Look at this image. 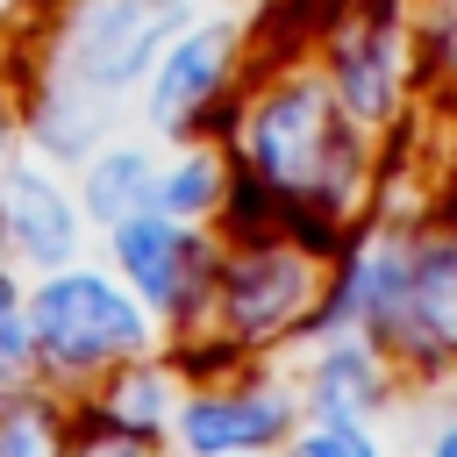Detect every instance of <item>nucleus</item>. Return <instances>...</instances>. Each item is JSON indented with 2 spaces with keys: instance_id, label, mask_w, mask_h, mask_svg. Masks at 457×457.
<instances>
[{
  "instance_id": "f03ea898",
  "label": "nucleus",
  "mask_w": 457,
  "mask_h": 457,
  "mask_svg": "<svg viewBox=\"0 0 457 457\" xmlns=\"http://www.w3.org/2000/svg\"><path fill=\"white\" fill-rule=\"evenodd\" d=\"M21 321H29V343H36V364H50L64 378H86V371H114V364L143 357L157 314L121 278H107L93 264H57L29 293Z\"/></svg>"
},
{
  "instance_id": "aec40b11",
  "label": "nucleus",
  "mask_w": 457,
  "mask_h": 457,
  "mask_svg": "<svg viewBox=\"0 0 457 457\" xmlns=\"http://www.w3.org/2000/svg\"><path fill=\"white\" fill-rule=\"evenodd\" d=\"M221 457H271V450H221Z\"/></svg>"
},
{
  "instance_id": "2eb2a0df",
  "label": "nucleus",
  "mask_w": 457,
  "mask_h": 457,
  "mask_svg": "<svg viewBox=\"0 0 457 457\" xmlns=\"http://www.w3.org/2000/svg\"><path fill=\"white\" fill-rule=\"evenodd\" d=\"M221 193H228V179H221L214 150H179V157L157 171V214H171V221H200V214H214Z\"/></svg>"
},
{
  "instance_id": "9d476101",
  "label": "nucleus",
  "mask_w": 457,
  "mask_h": 457,
  "mask_svg": "<svg viewBox=\"0 0 457 457\" xmlns=\"http://www.w3.org/2000/svg\"><path fill=\"white\" fill-rule=\"evenodd\" d=\"M400 357H457V236L407 243V350Z\"/></svg>"
},
{
  "instance_id": "9b49d317",
  "label": "nucleus",
  "mask_w": 457,
  "mask_h": 457,
  "mask_svg": "<svg viewBox=\"0 0 457 457\" xmlns=\"http://www.w3.org/2000/svg\"><path fill=\"white\" fill-rule=\"evenodd\" d=\"M336 93H343V114L357 129H371L386 107H393V64H400V43H393V21L357 7L343 29H336Z\"/></svg>"
},
{
  "instance_id": "0eeeda50",
  "label": "nucleus",
  "mask_w": 457,
  "mask_h": 457,
  "mask_svg": "<svg viewBox=\"0 0 457 457\" xmlns=\"http://www.w3.org/2000/svg\"><path fill=\"white\" fill-rule=\"evenodd\" d=\"M0 243L36 271L79 257V200L64 193L50 157H0Z\"/></svg>"
},
{
  "instance_id": "f8f14e48",
  "label": "nucleus",
  "mask_w": 457,
  "mask_h": 457,
  "mask_svg": "<svg viewBox=\"0 0 457 457\" xmlns=\"http://www.w3.org/2000/svg\"><path fill=\"white\" fill-rule=\"evenodd\" d=\"M79 200L100 228L129 221V214H150L157 207V157L143 143H100L86 157V179H79Z\"/></svg>"
},
{
  "instance_id": "ddd939ff",
  "label": "nucleus",
  "mask_w": 457,
  "mask_h": 457,
  "mask_svg": "<svg viewBox=\"0 0 457 457\" xmlns=\"http://www.w3.org/2000/svg\"><path fill=\"white\" fill-rule=\"evenodd\" d=\"M100 136H107L100 129V93H86V86H71L57 71V86H43L36 107H29V143L50 164H86L100 150Z\"/></svg>"
},
{
  "instance_id": "f257e3e1",
  "label": "nucleus",
  "mask_w": 457,
  "mask_h": 457,
  "mask_svg": "<svg viewBox=\"0 0 457 457\" xmlns=\"http://www.w3.org/2000/svg\"><path fill=\"white\" fill-rule=\"evenodd\" d=\"M243 157L271 193L350 207L357 193V121H343L321 79H278L243 107Z\"/></svg>"
},
{
  "instance_id": "1a4fd4ad",
  "label": "nucleus",
  "mask_w": 457,
  "mask_h": 457,
  "mask_svg": "<svg viewBox=\"0 0 457 457\" xmlns=\"http://www.w3.org/2000/svg\"><path fill=\"white\" fill-rule=\"evenodd\" d=\"M378 407H386V350H371L350 328L321 336V350L307 364V386H300V414H314V421H371Z\"/></svg>"
},
{
  "instance_id": "a211bd4d",
  "label": "nucleus",
  "mask_w": 457,
  "mask_h": 457,
  "mask_svg": "<svg viewBox=\"0 0 457 457\" xmlns=\"http://www.w3.org/2000/svg\"><path fill=\"white\" fill-rule=\"evenodd\" d=\"M71 457H157V450H150V436H129V428H114V421H107V428H100V436H86Z\"/></svg>"
},
{
  "instance_id": "dca6fc26",
  "label": "nucleus",
  "mask_w": 457,
  "mask_h": 457,
  "mask_svg": "<svg viewBox=\"0 0 457 457\" xmlns=\"http://www.w3.org/2000/svg\"><path fill=\"white\" fill-rule=\"evenodd\" d=\"M0 457H64L57 414H50L43 393H29V386L0 393Z\"/></svg>"
},
{
  "instance_id": "20e7f679",
  "label": "nucleus",
  "mask_w": 457,
  "mask_h": 457,
  "mask_svg": "<svg viewBox=\"0 0 457 457\" xmlns=\"http://www.w3.org/2000/svg\"><path fill=\"white\" fill-rule=\"evenodd\" d=\"M107 236H114V271H121V286H129L150 314H164V321L200 314V300H207V286H214V250H207L186 221H171V214L150 207V214L114 221Z\"/></svg>"
},
{
  "instance_id": "6e6552de",
  "label": "nucleus",
  "mask_w": 457,
  "mask_h": 457,
  "mask_svg": "<svg viewBox=\"0 0 457 457\" xmlns=\"http://www.w3.org/2000/svg\"><path fill=\"white\" fill-rule=\"evenodd\" d=\"M236 71V21H186L164 57L150 64V129L157 136H186L200 121V107H214V93Z\"/></svg>"
},
{
  "instance_id": "423d86ee",
  "label": "nucleus",
  "mask_w": 457,
  "mask_h": 457,
  "mask_svg": "<svg viewBox=\"0 0 457 457\" xmlns=\"http://www.w3.org/2000/svg\"><path fill=\"white\" fill-rule=\"evenodd\" d=\"M214 300H221L236 343H271V336H286V328L307 314V300H314V264H307L300 250H286V243H250V250H236V264L214 278Z\"/></svg>"
},
{
  "instance_id": "412c9836",
  "label": "nucleus",
  "mask_w": 457,
  "mask_h": 457,
  "mask_svg": "<svg viewBox=\"0 0 457 457\" xmlns=\"http://www.w3.org/2000/svg\"><path fill=\"white\" fill-rule=\"evenodd\" d=\"M0 157H7V114H0Z\"/></svg>"
},
{
  "instance_id": "39448f33",
  "label": "nucleus",
  "mask_w": 457,
  "mask_h": 457,
  "mask_svg": "<svg viewBox=\"0 0 457 457\" xmlns=\"http://www.w3.org/2000/svg\"><path fill=\"white\" fill-rule=\"evenodd\" d=\"M300 428V393H286L278 378L257 386H214L171 407V436L186 457H221V450H271Z\"/></svg>"
},
{
  "instance_id": "7ed1b4c3",
  "label": "nucleus",
  "mask_w": 457,
  "mask_h": 457,
  "mask_svg": "<svg viewBox=\"0 0 457 457\" xmlns=\"http://www.w3.org/2000/svg\"><path fill=\"white\" fill-rule=\"evenodd\" d=\"M193 21L186 0H79L57 43V71L100 100L143 86V71L164 57V43Z\"/></svg>"
},
{
  "instance_id": "f3484780",
  "label": "nucleus",
  "mask_w": 457,
  "mask_h": 457,
  "mask_svg": "<svg viewBox=\"0 0 457 457\" xmlns=\"http://www.w3.org/2000/svg\"><path fill=\"white\" fill-rule=\"evenodd\" d=\"M286 457H386L378 443H371V428L364 421H314V428H300L293 436V450Z\"/></svg>"
},
{
  "instance_id": "6ab92c4d",
  "label": "nucleus",
  "mask_w": 457,
  "mask_h": 457,
  "mask_svg": "<svg viewBox=\"0 0 457 457\" xmlns=\"http://www.w3.org/2000/svg\"><path fill=\"white\" fill-rule=\"evenodd\" d=\"M421 457H457V421H443V428L421 443Z\"/></svg>"
},
{
  "instance_id": "4468645a",
  "label": "nucleus",
  "mask_w": 457,
  "mask_h": 457,
  "mask_svg": "<svg viewBox=\"0 0 457 457\" xmlns=\"http://www.w3.org/2000/svg\"><path fill=\"white\" fill-rule=\"evenodd\" d=\"M171 407H179V393H171L164 364H150V357L114 364V393H107V421H114V428L157 436V428H171Z\"/></svg>"
}]
</instances>
